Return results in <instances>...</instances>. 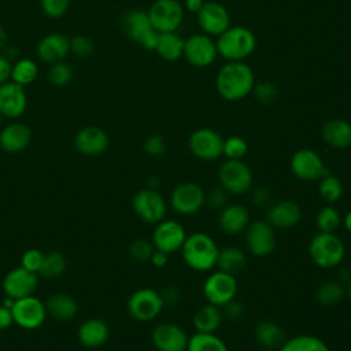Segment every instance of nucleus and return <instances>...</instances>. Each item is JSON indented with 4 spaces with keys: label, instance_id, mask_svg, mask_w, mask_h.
I'll return each instance as SVG.
<instances>
[{
    "label": "nucleus",
    "instance_id": "43",
    "mask_svg": "<svg viewBox=\"0 0 351 351\" xmlns=\"http://www.w3.org/2000/svg\"><path fill=\"white\" fill-rule=\"evenodd\" d=\"M95 51L93 41L86 36H74L70 38V52L80 59L92 56Z\"/></svg>",
    "mask_w": 351,
    "mask_h": 351
},
{
    "label": "nucleus",
    "instance_id": "1",
    "mask_svg": "<svg viewBox=\"0 0 351 351\" xmlns=\"http://www.w3.org/2000/svg\"><path fill=\"white\" fill-rule=\"evenodd\" d=\"M255 85L251 67L244 62H228L215 77V89L226 101H237L247 97Z\"/></svg>",
    "mask_w": 351,
    "mask_h": 351
},
{
    "label": "nucleus",
    "instance_id": "45",
    "mask_svg": "<svg viewBox=\"0 0 351 351\" xmlns=\"http://www.w3.org/2000/svg\"><path fill=\"white\" fill-rule=\"evenodd\" d=\"M251 93L255 95L258 101L267 104V103H271L277 99L278 89L274 84H271L269 81H262V82H258V84L254 85Z\"/></svg>",
    "mask_w": 351,
    "mask_h": 351
},
{
    "label": "nucleus",
    "instance_id": "16",
    "mask_svg": "<svg viewBox=\"0 0 351 351\" xmlns=\"http://www.w3.org/2000/svg\"><path fill=\"white\" fill-rule=\"evenodd\" d=\"M36 273L26 270L22 266L11 269L3 280V291L7 298L16 300L33 295L37 288L38 280Z\"/></svg>",
    "mask_w": 351,
    "mask_h": 351
},
{
    "label": "nucleus",
    "instance_id": "24",
    "mask_svg": "<svg viewBox=\"0 0 351 351\" xmlns=\"http://www.w3.org/2000/svg\"><path fill=\"white\" fill-rule=\"evenodd\" d=\"M32 141V129L21 122H14L0 130V148L8 154H18Z\"/></svg>",
    "mask_w": 351,
    "mask_h": 351
},
{
    "label": "nucleus",
    "instance_id": "2",
    "mask_svg": "<svg viewBox=\"0 0 351 351\" xmlns=\"http://www.w3.org/2000/svg\"><path fill=\"white\" fill-rule=\"evenodd\" d=\"M215 45L218 55L228 62H243L254 52L256 37L254 32L245 26H229L218 36Z\"/></svg>",
    "mask_w": 351,
    "mask_h": 351
},
{
    "label": "nucleus",
    "instance_id": "48",
    "mask_svg": "<svg viewBox=\"0 0 351 351\" xmlns=\"http://www.w3.org/2000/svg\"><path fill=\"white\" fill-rule=\"evenodd\" d=\"M144 151L148 155L158 156L166 151V141L160 134H152L144 141Z\"/></svg>",
    "mask_w": 351,
    "mask_h": 351
},
{
    "label": "nucleus",
    "instance_id": "33",
    "mask_svg": "<svg viewBox=\"0 0 351 351\" xmlns=\"http://www.w3.org/2000/svg\"><path fill=\"white\" fill-rule=\"evenodd\" d=\"M155 51L158 52V55L162 59H165L167 62L178 60L182 56L184 38L181 36H178L176 32L160 33Z\"/></svg>",
    "mask_w": 351,
    "mask_h": 351
},
{
    "label": "nucleus",
    "instance_id": "32",
    "mask_svg": "<svg viewBox=\"0 0 351 351\" xmlns=\"http://www.w3.org/2000/svg\"><path fill=\"white\" fill-rule=\"evenodd\" d=\"M221 271L234 276L236 273L241 271L247 265L245 254L236 247H226L218 251V258L215 263Z\"/></svg>",
    "mask_w": 351,
    "mask_h": 351
},
{
    "label": "nucleus",
    "instance_id": "44",
    "mask_svg": "<svg viewBox=\"0 0 351 351\" xmlns=\"http://www.w3.org/2000/svg\"><path fill=\"white\" fill-rule=\"evenodd\" d=\"M155 251V247L151 241L144 239H137L130 243L129 245V254L133 259L140 262H147L151 259L152 254Z\"/></svg>",
    "mask_w": 351,
    "mask_h": 351
},
{
    "label": "nucleus",
    "instance_id": "6",
    "mask_svg": "<svg viewBox=\"0 0 351 351\" xmlns=\"http://www.w3.org/2000/svg\"><path fill=\"white\" fill-rule=\"evenodd\" d=\"M184 14L185 10L178 0H155L148 10L151 23L159 33L177 32L184 21Z\"/></svg>",
    "mask_w": 351,
    "mask_h": 351
},
{
    "label": "nucleus",
    "instance_id": "10",
    "mask_svg": "<svg viewBox=\"0 0 351 351\" xmlns=\"http://www.w3.org/2000/svg\"><path fill=\"white\" fill-rule=\"evenodd\" d=\"M182 56L193 67H208L218 56L215 41L204 33L193 34L184 40Z\"/></svg>",
    "mask_w": 351,
    "mask_h": 351
},
{
    "label": "nucleus",
    "instance_id": "8",
    "mask_svg": "<svg viewBox=\"0 0 351 351\" xmlns=\"http://www.w3.org/2000/svg\"><path fill=\"white\" fill-rule=\"evenodd\" d=\"M11 313L14 324L27 330L40 328L48 315L44 302H41L34 295L14 300Z\"/></svg>",
    "mask_w": 351,
    "mask_h": 351
},
{
    "label": "nucleus",
    "instance_id": "39",
    "mask_svg": "<svg viewBox=\"0 0 351 351\" xmlns=\"http://www.w3.org/2000/svg\"><path fill=\"white\" fill-rule=\"evenodd\" d=\"M317 300L324 306L337 304L344 296V288L337 281H326L317 289Z\"/></svg>",
    "mask_w": 351,
    "mask_h": 351
},
{
    "label": "nucleus",
    "instance_id": "38",
    "mask_svg": "<svg viewBox=\"0 0 351 351\" xmlns=\"http://www.w3.org/2000/svg\"><path fill=\"white\" fill-rule=\"evenodd\" d=\"M318 192H319V196L325 202L335 203L343 195V184H341V181L337 177L326 173L324 177L319 178Z\"/></svg>",
    "mask_w": 351,
    "mask_h": 351
},
{
    "label": "nucleus",
    "instance_id": "42",
    "mask_svg": "<svg viewBox=\"0 0 351 351\" xmlns=\"http://www.w3.org/2000/svg\"><path fill=\"white\" fill-rule=\"evenodd\" d=\"M248 151V144L243 137L230 136L223 140V149L222 154L228 159H241Z\"/></svg>",
    "mask_w": 351,
    "mask_h": 351
},
{
    "label": "nucleus",
    "instance_id": "14",
    "mask_svg": "<svg viewBox=\"0 0 351 351\" xmlns=\"http://www.w3.org/2000/svg\"><path fill=\"white\" fill-rule=\"evenodd\" d=\"M197 25L208 36H219L230 26V15L226 7L217 1H204L196 14Z\"/></svg>",
    "mask_w": 351,
    "mask_h": 351
},
{
    "label": "nucleus",
    "instance_id": "54",
    "mask_svg": "<svg viewBox=\"0 0 351 351\" xmlns=\"http://www.w3.org/2000/svg\"><path fill=\"white\" fill-rule=\"evenodd\" d=\"M151 263L156 267H163L166 263H167V254L163 252V251H159V250H155L152 256H151Z\"/></svg>",
    "mask_w": 351,
    "mask_h": 351
},
{
    "label": "nucleus",
    "instance_id": "27",
    "mask_svg": "<svg viewBox=\"0 0 351 351\" xmlns=\"http://www.w3.org/2000/svg\"><path fill=\"white\" fill-rule=\"evenodd\" d=\"M250 222L248 210L240 204H226L218 217L219 228L229 234H236L247 229Z\"/></svg>",
    "mask_w": 351,
    "mask_h": 351
},
{
    "label": "nucleus",
    "instance_id": "15",
    "mask_svg": "<svg viewBox=\"0 0 351 351\" xmlns=\"http://www.w3.org/2000/svg\"><path fill=\"white\" fill-rule=\"evenodd\" d=\"M291 170L302 181H315L326 174L322 158L308 148L299 149L292 155Z\"/></svg>",
    "mask_w": 351,
    "mask_h": 351
},
{
    "label": "nucleus",
    "instance_id": "58",
    "mask_svg": "<svg viewBox=\"0 0 351 351\" xmlns=\"http://www.w3.org/2000/svg\"><path fill=\"white\" fill-rule=\"evenodd\" d=\"M344 225L347 228V230L351 233V210L346 214V218H344Z\"/></svg>",
    "mask_w": 351,
    "mask_h": 351
},
{
    "label": "nucleus",
    "instance_id": "57",
    "mask_svg": "<svg viewBox=\"0 0 351 351\" xmlns=\"http://www.w3.org/2000/svg\"><path fill=\"white\" fill-rule=\"evenodd\" d=\"M7 45V33L3 26H0V51H3Z\"/></svg>",
    "mask_w": 351,
    "mask_h": 351
},
{
    "label": "nucleus",
    "instance_id": "51",
    "mask_svg": "<svg viewBox=\"0 0 351 351\" xmlns=\"http://www.w3.org/2000/svg\"><path fill=\"white\" fill-rule=\"evenodd\" d=\"M12 324H14V318H12L11 307L1 303L0 304V330L8 329Z\"/></svg>",
    "mask_w": 351,
    "mask_h": 351
},
{
    "label": "nucleus",
    "instance_id": "30",
    "mask_svg": "<svg viewBox=\"0 0 351 351\" xmlns=\"http://www.w3.org/2000/svg\"><path fill=\"white\" fill-rule=\"evenodd\" d=\"M258 343L267 350H278L285 343V333L280 325L271 321H262L255 328Z\"/></svg>",
    "mask_w": 351,
    "mask_h": 351
},
{
    "label": "nucleus",
    "instance_id": "23",
    "mask_svg": "<svg viewBox=\"0 0 351 351\" xmlns=\"http://www.w3.org/2000/svg\"><path fill=\"white\" fill-rule=\"evenodd\" d=\"M70 53V38L62 33H49L37 44L38 58L49 64L62 62Z\"/></svg>",
    "mask_w": 351,
    "mask_h": 351
},
{
    "label": "nucleus",
    "instance_id": "60",
    "mask_svg": "<svg viewBox=\"0 0 351 351\" xmlns=\"http://www.w3.org/2000/svg\"><path fill=\"white\" fill-rule=\"evenodd\" d=\"M1 119H3V115L0 114V123H1Z\"/></svg>",
    "mask_w": 351,
    "mask_h": 351
},
{
    "label": "nucleus",
    "instance_id": "4",
    "mask_svg": "<svg viewBox=\"0 0 351 351\" xmlns=\"http://www.w3.org/2000/svg\"><path fill=\"white\" fill-rule=\"evenodd\" d=\"M122 32L144 49L155 51L159 41V32L154 29L148 11L140 8L128 10L121 19Z\"/></svg>",
    "mask_w": 351,
    "mask_h": 351
},
{
    "label": "nucleus",
    "instance_id": "9",
    "mask_svg": "<svg viewBox=\"0 0 351 351\" xmlns=\"http://www.w3.org/2000/svg\"><path fill=\"white\" fill-rule=\"evenodd\" d=\"M163 299L152 288H140L134 291L126 303L129 314L137 321H151L159 315L163 308Z\"/></svg>",
    "mask_w": 351,
    "mask_h": 351
},
{
    "label": "nucleus",
    "instance_id": "3",
    "mask_svg": "<svg viewBox=\"0 0 351 351\" xmlns=\"http://www.w3.org/2000/svg\"><path fill=\"white\" fill-rule=\"evenodd\" d=\"M181 250L185 263L197 271H207L213 269L217 263L219 251L215 241L202 232H195L186 236Z\"/></svg>",
    "mask_w": 351,
    "mask_h": 351
},
{
    "label": "nucleus",
    "instance_id": "5",
    "mask_svg": "<svg viewBox=\"0 0 351 351\" xmlns=\"http://www.w3.org/2000/svg\"><path fill=\"white\" fill-rule=\"evenodd\" d=\"M344 244L335 233H317L308 245V254L311 261L322 267L330 269L337 266L344 258Z\"/></svg>",
    "mask_w": 351,
    "mask_h": 351
},
{
    "label": "nucleus",
    "instance_id": "36",
    "mask_svg": "<svg viewBox=\"0 0 351 351\" xmlns=\"http://www.w3.org/2000/svg\"><path fill=\"white\" fill-rule=\"evenodd\" d=\"M67 261L66 256L59 251H48L44 252L43 263L40 267L38 274L45 278H56L66 270Z\"/></svg>",
    "mask_w": 351,
    "mask_h": 351
},
{
    "label": "nucleus",
    "instance_id": "31",
    "mask_svg": "<svg viewBox=\"0 0 351 351\" xmlns=\"http://www.w3.org/2000/svg\"><path fill=\"white\" fill-rule=\"evenodd\" d=\"M221 321H222V314L218 306H214L210 303L200 307L193 315V326L197 332L214 333L219 328Z\"/></svg>",
    "mask_w": 351,
    "mask_h": 351
},
{
    "label": "nucleus",
    "instance_id": "49",
    "mask_svg": "<svg viewBox=\"0 0 351 351\" xmlns=\"http://www.w3.org/2000/svg\"><path fill=\"white\" fill-rule=\"evenodd\" d=\"M226 202H228V195H226V191L222 186L214 188L206 195V204L211 208H221L222 210L226 206Z\"/></svg>",
    "mask_w": 351,
    "mask_h": 351
},
{
    "label": "nucleus",
    "instance_id": "52",
    "mask_svg": "<svg viewBox=\"0 0 351 351\" xmlns=\"http://www.w3.org/2000/svg\"><path fill=\"white\" fill-rule=\"evenodd\" d=\"M11 69H12V64L10 59L4 55H0V85L10 80Z\"/></svg>",
    "mask_w": 351,
    "mask_h": 351
},
{
    "label": "nucleus",
    "instance_id": "55",
    "mask_svg": "<svg viewBox=\"0 0 351 351\" xmlns=\"http://www.w3.org/2000/svg\"><path fill=\"white\" fill-rule=\"evenodd\" d=\"M160 295H162L163 303H171V304H173V303H176V302L180 299V292H178V289H176V288H173V287L165 289L163 293H160Z\"/></svg>",
    "mask_w": 351,
    "mask_h": 351
},
{
    "label": "nucleus",
    "instance_id": "7",
    "mask_svg": "<svg viewBox=\"0 0 351 351\" xmlns=\"http://www.w3.org/2000/svg\"><path fill=\"white\" fill-rule=\"evenodd\" d=\"M221 186L230 193L241 195L252 185V171L241 159L225 160L218 171Z\"/></svg>",
    "mask_w": 351,
    "mask_h": 351
},
{
    "label": "nucleus",
    "instance_id": "22",
    "mask_svg": "<svg viewBox=\"0 0 351 351\" xmlns=\"http://www.w3.org/2000/svg\"><path fill=\"white\" fill-rule=\"evenodd\" d=\"M151 339L158 351H186L188 336L176 324H159L152 330Z\"/></svg>",
    "mask_w": 351,
    "mask_h": 351
},
{
    "label": "nucleus",
    "instance_id": "25",
    "mask_svg": "<svg viewBox=\"0 0 351 351\" xmlns=\"http://www.w3.org/2000/svg\"><path fill=\"white\" fill-rule=\"evenodd\" d=\"M300 219L302 210L299 204L292 200H280L267 210V222L273 228L289 229L296 226Z\"/></svg>",
    "mask_w": 351,
    "mask_h": 351
},
{
    "label": "nucleus",
    "instance_id": "12",
    "mask_svg": "<svg viewBox=\"0 0 351 351\" xmlns=\"http://www.w3.org/2000/svg\"><path fill=\"white\" fill-rule=\"evenodd\" d=\"M134 213L140 219L148 223H158L165 218L166 202L156 189L145 188L138 191L132 200Z\"/></svg>",
    "mask_w": 351,
    "mask_h": 351
},
{
    "label": "nucleus",
    "instance_id": "50",
    "mask_svg": "<svg viewBox=\"0 0 351 351\" xmlns=\"http://www.w3.org/2000/svg\"><path fill=\"white\" fill-rule=\"evenodd\" d=\"M225 314L229 319H239L244 314V306L233 299L225 304Z\"/></svg>",
    "mask_w": 351,
    "mask_h": 351
},
{
    "label": "nucleus",
    "instance_id": "35",
    "mask_svg": "<svg viewBox=\"0 0 351 351\" xmlns=\"http://www.w3.org/2000/svg\"><path fill=\"white\" fill-rule=\"evenodd\" d=\"M186 351H228V347L214 333L196 332L188 339Z\"/></svg>",
    "mask_w": 351,
    "mask_h": 351
},
{
    "label": "nucleus",
    "instance_id": "13",
    "mask_svg": "<svg viewBox=\"0 0 351 351\" xmlns=\"http://www.w3.org/2000/svg\"><path fill=\"white\" fill-rule=\"evenodd\" d=\"M236 292H237V281L234 276L221 270L211 274L203 285V293L207 302L218 307L225 306L226 303L233 300L236 296Z\"/></svg>",
    "mask_w": 351,
    "mask_h": 351
},
{
    "label": "nucleus",
    "instance_id": "17",
    "mask_svg": "<svg viewBox=\"0 0 351 351\" xmlns=\"http://www.w3.org/2000/svg\"><path fill=\"white\" fill-rule=\"evenodd\" d=\"M204 204L206 193L197 184L184 182L178 185L171 193V207L182 215L195 214Z\"/></svg>",
    "mask_w": 351,
    "mask_h": 351
},
{
    "label": "nucleus",
    "instance_id": "56",
    "mask_svg": "<svg viewBox=\"0 0 351 351\" xmlns=\"http://www.w3.org/2000/svg\"><path fill=\"white\" fill-rule=\"evenodd\" d=\"M204 4V0H185L184 1V10L189 11V12H193V14H197L199 10L203 7Z\"/></svg>",
    "mask_w": 351,
    "mask_h": 351
},
{
    "label": "nucleus",
    "instance_id": "47",
    "mask_svg": "<svg viewBox=\"0 0 351 351\" xmlns=\"http://www.w3.org/2000/svg\"><path fill=\"white\" fill-rule=\"evenodd\" d=\"M43 12L49 18L63 16L70 5V0H40Z\"/></svg>",
    "mask_w": 351,
    "mask_h": 351
},
{
    "label": "nucleus",
    "instance_id": "19",
    "mask_svg": "<svg viewBox=\"0 0 351 351\" xmlns=\"http://www.w3.org/2000/svg\"><path fill=\"white\" fill-rule=\"evenodd\" d=\"M245 243L251 254L255 256L269 255L276 245L273 226L267 221H255L248 223Z\"/></svg>",
    "mask_w": 351,
    "mask_h": 351
},
{
    "label": "nucleus",
    "instance_id": "40",
    "mask_svg": "<svg viewBox=\"0 0 351 351\" xmlns=\"http://www.w3.org/2000/svg\"><path fill=\"white\" fill-rule=\"evenodd\" d=\"M73 77H74V69L66 60L51 64L48 70V81L53 86H64L73 80Z\"/></svg>",
    "mask_w": 351,
    "mask_h": 351
},
{
    "label": "nucleus",
    "instance_id": "46",
    "mask_svg": "<svg viewBox=\"0 0 351 351\" xmlns=\"http://www.w3.org/2000/svg\"><path fill=\"white\" fill-rule=\"evenodd\" d=\"M43 258H44V252H43V251H40V250H37V248L26 250V251L22 254L21 266L25 267L26 270L32 271V273L38 274L40 267H41V263H43Z\"/></svg>",
    "mask_w": 351,
    "mask_h": 351
},
{
    "label": "nucleus",
    "instance_id": "41",
    "mask_svg": "<svg viewBox=\"0 0 351 351\" xmlns=\"http://www.w3.org/2000/svg\"><path fill=\"white\" fill-rule=\"evenodd\" d=\"M315 221H317V226H318L319 232L333 233L339 228L341 218H340L339 211L335 207L325 206L318 211Z\"/></svg>",
    "mask_w": 351,
    "mask_h": 351
},
{
    "label": "nucleus",
    "instance_id": "21",
    "mask_svg": "<svg viewBox=\"0 0 351 351\" xmlns=\"http://www.w3.org/2000/svg\"><path fill=\"white\" fill-rule=\"evenodd\" d=\"M27 106V96L25 86L14 82L5 81L0 85V114L5 118L21 117Z\"/></svg>",
    "mask_w": 351,
    "mask_h": 351
},
{
    "label": "nucleus",
    "instance_id": "29",
    "mask_svg": "<svg viewBox=\"0 0 351 351\" xmlns=\"http://www.w3.org/2000/svg\"><path fill=\"white\" fill-rule=\"evenodd\" d=\"M47 314L58 321H69L77 315L78 304L75 299L67 293H53L45 300Z\"/></svg>",
    "mask_w": 351,
    "mask_h": 351
},
{
    "label": "nucleus",
    "instance_id": "34",
    "mask_svg": "<svg viewBox=\"0 0 351 351\" xmlns=\"http://www.w3.org/2000/svg\"><path fill=\"white\" fill-rule=\"evenodd\" d=\"M278 351H330L329 347L318 337L313 335H299L278 348Z\"/></svg>",
    "mask_w": 351,
    "mask_h": 351
},
{
    "label": "nucleus",
    "instance_id": "18",
    "mask_svg": "<svg viewBox=\"0 0 351 351\" xmlns=\"http://www.w3.org/2000/svg\"><path fill=\"white\" fill-rule=\"evenodd\" d=\"M185 237V229L177 221H160L154 229L152 244L155 250L171 254L182 247Z\"/></svg>",
    "mask_w": 351,
    "mask_h": 351
},
{
    "label": "nucleus",
    "instance_id": "53",
    "mask_svg": "<svg viewBox=\"0 0 351 351\" xmlns=\"http://www.w3.org/2000/svg\"><path fill=\"white\" fill-rule=\"evenodd\" d=\"M270 199V193L266 188L263 186H259L252 193V202L256 204V206H265Z\"/></svg>",
    "mask_w": 351,
    "mask_h": 351
},
{
    "label": "nucleus",
    "instance_id": "28",
    "mask_svg": "<svg viewBox=\"0 0 351 351\" xmlns=\"http://www.w3.org/2000/svg\"><path fill=\"white\" fill-rule=\"evenodd\" d=\"M325 143L333 148L344 149L351 145V123L346 119H329L321 130Z\"/></svg>",
    "mask_w": 351,
    "mask_h": 351
},
{
    "label": "nucleus",
    "instance_id": "20",
    "mask_svg": "<svg viewBox=\"0 0 351 351\" xmlns=\"http://www.w3.org/2000/svg\"><path fill=\"white\" fill-rule=\"evenodd\" d=\"M110 145V137L99 126H85L74 137L75 149L84 156H97Z\"/></svg>",
    "mask_w": 351,
    "mask_h": 351
},
{
    "label": "nucleus",
    "instance_id": "59",
    "mask_svg": "<svg viewBox=\"0 0 351 351\" xmlns=\"http://www.w3.org/2000/svg\"><path fill=\"white\" fill-rule=\"evenodd\" d=\"M348 296H350V299H351V282H350V287H348Z\"/></svg>",
    "mask_w": 351,
    "mask_h": 351
},
{
    "label": "nucleus",
    "instance_id": "37",
    "mask_svg": "<svg viewBox=\"0 0 351 351\" xmlns=\"http://www.w3.org/2000/svg\"><path fill=\"white\" fill-rule=\"evenodd\" d=\"M38 75V67L37 64L27 58L19 59L16 63L12 64L11 69V81L25 86L32 84Z\"/></svg>",
    "mask_w": 351,
    "mask_h": 351
},
{
    "label": "nucleus",
    "instance_id": "11",
    "mask_svg": "<svg viewBox=\"0 0 351 351\" xmlns=\"http://www.w3.org/2000/svg\"><path fill=\"white\" fill-rule=\"evenodd\" d=\"M191 152L203 160H214L222 155L223 138L210 128H200L192 132L188 140Z\"/></svg>",
    "mask_w": 351,
    "mask_h": 351
},
{
    "label": "nucleus",
    "instance_id": "26",
    "mask_svg": "<svg viewBox=\"0 0 351 351\" xmlns=\"http://www.w3.org/2000/svg\"><path fill=\"white\" fill-rule=\"evenodd\" d=\"M110 336L108 325L100 318H89L81 322L77 330L80 343L88 348L103 346Z\"/></svg>",
    "mask_w": 351,
    "mask_h": 351
}]
</instances>
